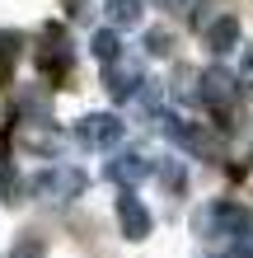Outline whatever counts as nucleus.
<instances>
[{
  "mask_svg": "<svg viewBox=\"0 0 253 258\" xmlns=\"http://www.w3.org/2000/svg\"><path fill=\"white\" fill-rule=\"evenodd\" d=\"M197 94H202V103L211 108V117L220 127H234V113H239V94H244V85H239V75H230L225 66H206L202 75H197Z\"/></svg>",
  "mask_w": 253,
  "mask_h": 258,
  "instance_id": "obj_1",
  "label": "nucleus"
},
{
  "mask_svg": "<svg viewBox=\"0 0 253 258\" xmlns=\"http://www.w3.org/2000/svg\"><path fill=\"white\" fill-rule=\"evenodd\" d=\"M197 225L206 235H216V239H225V244H239V239H253V211L244 202H216V207H206Z\"/></svg>",
  "mask_w": 253,
  "mask_h": 258,
  "instance_id": "obj_2",
  "label": "nucleus"
},
{
  "mask_svg": "<svg viewBox=\"0 0 253 258\" xmlns=\"http://www.w3.org/2000/svg\"><path fill=\"white\" fill-rule=\"evenodd\" d=\"M28 188H33L38 197H47V202H75V197L85 192V174L70 169V164H52V169H42Z\"/></svg>",
  "mask_w": 253,
  "mask_h": 258,
  "instance_id": "obj_3",
  "label": "nucleus"
},
{
  "mask_svg": "<svg viewBox=\"0 0 253 258\" xmlns=\"http://www.w3.org/2000/svg\"><path fill=\"white\" fill-rule=\"evenodd\" d=\"M122 132H127V122L117 113H85L75 122V141L85 150H108V146L122 141Z\"/></svg>",
  "mask_w": 253,
  "mask_h": 258,
  "instance_id": "obj_4",
  "label": "nucleus"
},
{
  "mask_svg": "<svg viewBox=\"0 0 253 258\" xmlns=\"http://www.w3.org/2000/svg\"><path fill=\"white\" fill-rule=\"evenodd\" d=\"M150 174H155V160L141 155V150H122V155H113L108 164H103V178L117 183V188H131V192H136V183H145Z\"/></svg>",
  "mask_w": 253,
  "mask_h": 258,
  "instance_id": "obj_5",
  "label": "nucleus"
},
{
  "mask_svg": "<svg viewBox=\"0 0 253 258\" xmlns=\"http://www.w3.org/2000/svg\"><path fill=\"white\" fill-rule=\"evenodd\" d=\"M117 225H122V235H127V239H145V235L155 230L150 207H145L131 188H122V197H117Z\"/></svg>",
  "mask_w": 253,
  "mask_h": 258,
  "instance_id": "obj_6",
  "label": "nucleus"
},
{
  "mask_svg": "<svg viewBox=\"0 0 253 258\" xmlns=\"http://www.w3.org/2000/svg\"><path fill=\"white\" fill-rule=\"evenodd\" d=\"M159 122H164L169 146L188 150V155H211V136H206L202 122H188V117H159Z\"/></svg>",
  "mask_w": 253,
  "mask_h": 258,
  "instance_id": "obj_7",
  "label": "nucleus"
},
{
  "mask_svg": "<svg viewBox=\"0 0 253 258\" xmlns=\"http://www.w3.org/2000/svg\"><path fill=\"white\" fill-rule=\"evenodd\" d=\"M141 89H145V80H141V66H136V61H117V66H108V94H113L117 103L136 99Z\"/></svg>",
  "mask_w": 253,
  "mask_h": 258,
  "instance_id": "obj_8",
  "label": "nucleus"
},
{
  "mask_svg": "<svg viewBox=\"0 0 253 258\" xmlns=\"http://www.w3.org/2000/svg\"><path fill=\"white\" fill-rule=\"evenodd\" d=\"M234 47H239V19L234 14H220L206 24V52L211 56H230Z\"/></svg>",
  "mask_w": 253,
  "mask_h": 258,
  "instance_id": "obj_9",
  "label": "nucleus"
},
{
  "mask_svg": "<svg viewBox=\"0 0 253 258\" xmlns=\"http://www.w3.org/2000/svg\"><path fill=\"white\" fill-rule=\"evenodd\" d=\"M19 141H24V150H33V155H42V160H52L56 150H61V132H52L47 122H24V132H19Z\"/></svg>",
  "mask_w": 253,
  "mask_h": 258,
  "instance_id": "obj_10",
  "label": "nucleus"
},
{
  "mask_svg": "<svg viewBox=\"0 0 253 258\" xmlns=\"http://www.w3.org/2000/svg\"><path fill=\"white\" fill-rule=\"evenodd\" d=\"M89 56H94L103 71L122 61V38H117V28H94V33H89Z\"/></svg>",
  "mask_w": 253,
  "mask_h": 258,
  "instance_id": "obj_11",
  "label": "nucleus"
},
{
  "mask_svg": "<svg viewBox=\"0 0 253 258\" xmlns=\"http://www.w3.org/2000/svg\"><path fill=\"white\" fill-rule=\"evenodd\" d=\"M103 10H108L113 28H136L145 14V0H103Z\"/></svg>",
  "mask_w": 253,
  "mask_h": 258,
  "instance_id": "obj_12",
  "label": "nucleus"
},
{
  "mask_svg": "<svg viewBox=\"0 0 253 258\" xmlns=\"http://www.w3.org/2000/svg\"><path fill=\"white\" fill-rule=\"evenodd\" d=\"M155 178H159L169 192H183V188H188V169H183V160H164V164H155Z\"/></svg>",
  "mask_w": 253,
  "mask_h": 258,
  "instance_id": "obj_13",
  "label": "nucleus"
},
{
  "mask_svg": "<svg viewBox=\"0 0 253 258\" xmlns=\"http://www.w3.org/2000/svg\"><path fill=\"white\" fill-rule=\"evenodd\" d=\"M19 47H24L19 33H0V80H10L14 61H19Z\"/></svg>",
  "mask_w": 253,
  "mask_h": 258,
  "instance_id": "obj_14",
  "label": "nucleus"
},
{
  "mask_svg": "<svg viewBox=\"0 0 253 258\" xmlns=\"http://www.w3.org/2000/svg\"><path fill=\"white\" fill-rule=\"evenodd\" d=\"M42 66H47V71H56V66H70V52H66V38L61 42H56V33H47V52H42Z\"/></svg>",
  "mask_w": 253,
  "mask_h": 258,
  "instance_id": "obj_15",
  "label": "nucleus"
},
{
  "mask_svg": "<svg viewBox=\"0 0 253 258\" xmlns=\"http://www.w3.org/2000/svg\"><path fill=\"white\" fill-rule=\"evenodd\" d=\"M169 42H174V38H169V28H150V33H145V47H150L155 56H169V52H174Z\"/></svg>",
  "mask_w": 253,
  "mask_h": 258,
  "instance_id": "obj_16",
  "label": "nucleus"
},
{
  "mask_svg": "<svg viewBox=\"0 0 253 258\" xmlns=\"http://www.w3.org/2000/svg\"><path fill=\"white\" fill-rule=\"evenodd\" d=\"M14 192H19V174L10 169V160H0V197H10V202H14Z\"/></svg>",
  "mask_w": 253,
  "mask_h": 258,
  "instance_id": "obj_17",
  "label": "nucleus"
},
{
  "mask_svg": "<svg viewBox=\"0 0 253 258\" xmlns=\"http://www.w3.org/2000/svg\"><path fill=\"white\" fill-rule=\"evenodd\" d=\"M164 10L174 14V19H192V10H202V0H169Z\"/></svg>",
  "mask_w": 253,
  "mask_h": 258,
  "instance_id": "obj_18",
  "label": "nucleus"
},
{
  "mask_svg": "<svg viewBox=\"0 0 253 258\" xmlns=\"http://www.w3.org/2000/svg\"><path fill=\"white\" fill-rule=\"evenodd\" d=\"M10 258H42V244L38 239H19V244L10 249Z\"/></svg>",
  "mask_w": 253,
  "mask_h": 258,
  "instance_id": "obj_19",
  "label": "nucleus"
},
{
  "mask_svg": "<svg viewBox=\"0 0 253 258\" xmlns=\"http://www.w3.org/2000/svg\"><path fill=\"white\" fill-rule=\"evenodd\" d=\"M239 85H244V89H253V47L244 52V66H239Z\"/></svg>",
  "mask_w": 253,
  "mask_h": 258,
  "instance_id": "obj_20",
  "label": "nucleus"
},
{
  "mask_svg": "<svg viewBox=\"0 0 253 258\" xmlns=\"http://www.w3.org/2000/svg\"><path fill=\"white\" fill-rule=\"evenodd\" d=\"M155 5H159V10H164V5H169V0H155Z\"/></svg>",
  "mask_w": 253,
  "mask_h": 258,
  "instance_id": "obj_21",
  "label": "nucleus"
}]
</instances>
